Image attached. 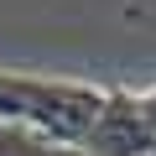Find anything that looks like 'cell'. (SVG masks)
Segmentation results:
<instances>
[{
  "mask_svg": "<svg viewBox=\"0 0 156 156\" xmlns=\"http://www.w3.org/2000/svg\"><path fill=\"white\" fill-rule=\"evenodd\" d=\"M109 89L78 83V78H37V73H5L0 68V125L26 130L37 140L83 151Z\"/></svg>",
  "mask_w": 156,
  "mask_h": 156,
  "instance_id": "6da1fadb",
  "label": "cell"
},
{
  "mask_svg": "<svg viewBox=\"0 0 156 156\" xmlns=\"http://www.w3.org/2000/svg\"><path fill=\"white\" fill-rule=\"evenodd\" d=\"M83 156H156V130L140 109V94L109 89V99L83 140Z\"/></svg>",
  "mask_w": 156,
  "mask_h": 156,
  "instance_id": "7a4b0ae2",
  "label": "cell"
},
{
  "mask_svg": "<svg viewBox=\"0 0 156 156\" xmlns=\"http://www.w3.org/2000/svg\"><path fill=\"white\" fill-rule=\"evenodd\" d=\"M140 109H146V120H151V130H156V89H151V94H140Z\"/></svg>",
  "mask_w": 156,
  "mask_h": 156,
  "instance_id": "3957f363",
  "label": "cell"
}]
</instances>
